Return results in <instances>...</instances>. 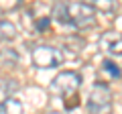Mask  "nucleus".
<instances>
[{
  "label": "nucleus",
  "mask_w": 122,
  "mask_h": 114,
  "mask_svg": "<svg viewBox=\"0 0 122 114\" xmlns=\"http://www.w3.org/2000/svg\"><path fill=\"white\" fill-rule=\"evenodd\" d=\"M94 10H102V12H114V10H116V2H104V0H96V2H94Z\"/></svg>",
  "instance_id": "nucleus-10"
},
{
  "label": "nucleus",
  "mask_w": 122,
  "mask_h": 114,
  "mask_svg": "<svg viewBox=\"0 0 122 114\" xmlns=\"http://www.w3.org/2000/svg\"><path fill=\"white\" fill-rule=\"evenodd\" d=\"M79 86H81L79 73H75V71H61V73H57L55 78L51 79L49 90H51L53 94H57V96L69 98V96H75V92L79 90Z\"/></svg>",
  "instance_id": "nucleus-4"
},
{
  "label": "nucleus",
  "mask_w": 122,
  "mask_h": 114,
  "mask_svg": "<svg viewBox=\"0 0 122 114\" xmlns=\"http://www.w3.org/2000/svg\"><path fill=\"white\" fill-rule=\"evenodd\" d=\"M87 112L90 114H110L112 112V92L106 83L98 82L87 96Z\"/></svg>",
  "instance_id": "nucleus-2"
},
{
  "label": "nucleus",
  "mask_w": 122,
  "mask_h": 114,
  "mask_svg": "<svg viewBox=\"0 0 122 114\" xmlns=\"http://www.w3.org/2000/svg\"><path fill=\"white\" fill-rule=\"evenodd\" d=\"M14 37H16V26H14V22L0 21V43H4V41H12Z\"/></svg>",
  "instance_id": "nucleus-7"
},
{
  "label": "nucleus",
  "mask_w": 122,
  "mask_h": 114,
  "mask_svg": "<svg viewBox=\"0 0 122 114\" xmlns=\"http://www.w3.org/2000/svg\"><path fill=\"white\" fill-rule=\"evenodd\" d=\"M100 47L110 55H122V33H104L100 37Z\"/></svg>",
  "instance_id": "nucleus-5"
},
{
  "label": "nucleus",
  "mask_w": 122,
  "mask_h": 114,
  "mask_svg": "<svg viewBox=\"0 0 122 114\" xmlns=\"http://www.w3.org/2000/svg\"><path fill=\"white\" fill-rule=\"evenodd\" d=\"M96 10L87 2H59L53 6V18L75 29H86L94 25Z\"/></svg>",
  "instance_id": "nucleus-1"
},
{
  "label": "nucleus",
  "mask_w": 122,
  "mask_h": 114,
  "mask_svg": "<svg viewBox=\"0 0 122 114\" xmlns=\"http://www.w3.org/2000/svg\"><path fill=\"white\" fill-rule=\"evenodd\" d=\"M30 59L39 69H53L63 63V53L51 45H37L30 51Z\"/></svg>",
  "instance_id": "nucleus-3"
},
{
  "label": "nucleus",
  "mask_w": 122,
  "mask_h": 114,
  "mask_svg": "<svg viewBox=\"0 0 122 114\" xmlns=\"http://www.w3.org/2000/svg\"><path fill=\"white\" fill-rule=\"evenodd\" d=\"M0 114H25V106H22L20 100H16L12 96L0 104Z\"/></svg>",
  "instance_id": "nucleus-6"
},
{
  "label": "nucleus",
  "mask_w": 122,
  "mask_h": 114,
  "mask_svg": "<svg viewBox=\"0 0 122 114\" xmlns=\"http://www.w3.org/2000/svg\"><path fill=\"white\" fill-rule=\"evenodd\" d=\"M104 69L108 71L112 78H120V69H118V65L112 61V59H106V61H104Z\"/></svg>",
  "instance_id": "nucleus-11"
},
{
  "label": "nucleus",
  "mask_w": 122,
  "mask_h": 114,
  "mask_svg": "<svg viewBox=\"0 0 122 114\" xmlns=\"http://www.w3.org/2000/svg\"><path fill=\"white\" fill-rule=\"evenodd\" d=\"M16 82H2L0 83V104L4 100H8V98H12V94L16 92Z\"/></svg>",
  "instance_id": "nucleus-9"
},
{
  "label": "nucleus",
  "mask_w": 122,
  "mask_h": 114,
  "mask_svg": "<svg viewBox=\"0 0 122 114\" xmlns=\"http://www.w3.org/2000/svg\"><path fill=\"white\" fill-rule=\"evenodd\" d=\"M47 25H49V18H43V21L37 22V29H39V31H45V29H47Z\"/></svg>",
  "instance_id": "nucleus-12"
},
{
  "label": "nucleus",
  "mask_w": 122,
  "mask_h": 114,
  "mask_svg": "<svg viewBox=\"0 0 122 114\" xmlns=\"http://www.w3.org/2000/svg\"><path fill=\"white\" fill-rule=\"evenodd\" d=\"M18 61V55L14 49H4V51H0V65L2 67H12L16 65Z\"/></svg>",
  "instance_id": "nucleus-8"
}]
</instances>
